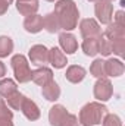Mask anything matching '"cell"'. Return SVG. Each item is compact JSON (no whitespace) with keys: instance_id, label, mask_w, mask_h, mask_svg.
I'll use <instances>...</instances> for the list:
<instances>
[{"instance_id":"obj_1","label":"cell","mask_w":125,"mask_h":126,"mask_svg":"<svg viewBox=\"0 0 125 126\" xmlns=\"http://www.w3.org/2000/svg\"><path fill=\"white\" fill-rule=\"evenodd\" d=\"M55 13L59 19L61 30L72 31L78 25V7L74 0H59L55 6Z\"/></svg>"},{"instance_id":"obj_2","label":"cell","mask_w":125,"mask_h":126,"mask_svg":"<svg viewBox=\"0 0 125 126\" xmlns=\"http://www.w3.org/2000/svg\"><path fill=\"white\" fill-rule=\"evenodd\" d=\"M107 114V107L99 101H93L85 104L80 111V123L83 126H96L100 125L103 117Z\"/></svg>"},{"instance_id":"obj_3","label":"cell","mask_w":125,"mask_h":126,"mask_svg":"<svg viewBox=\"0 0 125 126\" xmlns=\"http://www.w3.org/2000/svg\"><path fill=\"white\" fill-rule=\"evenodd\" d=\"M15 78L19 84H25L28 81H31V69H30V63L27 60V57L24 54H16L12 57L10 60Z\"/></svg>"},{"instance_id":"obj_4","label":"cell","mask_w":125,"mask_h":126,"mask_svg":"<svg viewBox=\"0 0 125 126\" xmlns=\"http://www.w3.org/2000/svg\"><path fill=\"white\" fill-rule=\"evenodd\" d=\"M94 13L102 24H110L113 15V4L109 0H97L94 6Z\"/></svg>"},{"instance_id":"obj_5","label":"cell","mask_w":125,"mask_h":126,"mask_svg":"<svg viewBox=\"0 0 125 126\" xmlns=\"http://www.w3.org/2000/svg\"><path fill=\"white\" fill-rule=\"evenodd\" d=\"M112 95H113V87L109 79L100 78L94 84V97L99 101H107L109 98H112Z\"/></svg>"},{"instance_id":"obj_6","label":"cell","mask_w":125,"mask_h":126,"mask_svg":"<svg viewBox=\"0 0 125 126\" xmlns=\"http://www.w3.org/2000/svg\"><path fill=\"white\" fill-rule=\"evenodd\" d=\"M80 32L84 38H97L102 35L100 25L94 19H83L80 24Z\"/></svg>"},{"instance_id":"obj_7","label":"cell","mask_w":125,"mask_h":126,"mask_svg":"<svg viewBox=\"0 0 125 126\" xmlns=\"http://www.w3.org/2000/svg\"><path fill=\"white\" fill-rule=\"evenodd\" d=\"M30 60L31 63L41 66L49 62V50L43 44H35L30 48Z\"/></svg>"},{"instance_id":"obj_8","label":"cell","mask_w":125,"mask_h":126,"mask_svg":"<svg viewBox=\"0 0 125 126\" xmlns=\"http://www.w3.org/2000/svg\"><path fill=\"white\" fill-rule=\"evenodd\" d=\"M31 79L37 84V85L43 87V85H46L47 82L53 81V72H52V69L44 67V66H43V67H38V69H35V70L31 72Z\"/></svg>"},{"instance_id":"obj_9","label":"cell","mask_w":125,"mask_h":126,"mask_svg":"<svg viewBox=\"0 0 125 126\" xmlns=\"http://www.w3.org/2000/svg\"><path fill=\"white\" fill-rule=\"evenodd\" d=\"M59 44H61V47H62L63 51H66V54H72V53H75L77 48H78V41H77V38H75L72 34H69V32H62V34L59 35Z\"/></svg>"},{"instance_id":"obj_10","label":"cell","mask_w":125,"mask_h":126,"mask_svg":"<svg viewBox=\"0 0 125 126\" xmlns=\"http://www.w3.org/2000/svg\"><path fill=\"white\" fill-rule=\"evenodd\" d=\"M66 116H68V111L62 104H55L49 111V122L52 126H61Z\"/></svg>"},{"instance_id":"obj_11","label":"cell","mask_w":125,"mask_h":126,"mask_svg":"<svg viewBox=\"0 0 125 126\" xmlns=\"http://www.w3.org/2000/svg\"><path fill=\"white\" fill-rule=\"evenodd\" d=\"M21 110H22L24 116H25L28 120H31V122L37 120V119L40 117V114H41L38 106H37L32 100L27 98V97H25V100H24V103H22V106H21Z\"/></svg>"},{"instance_id":"obj_12","label":"cell","mask_w":125,"mask_h":126,"mask_svg":"<svg viewBox=\"0 0 125 126\" xmlns=\"http://www.w3.org/2000/svg\"><path fill=\"white\" fill-rule=\"evenodd\" d=\"M24 28L27 32H31V34H37L43 30V16L34 13L25 18L24 21Z\"/></svg>"},{"instance_id":"obj_13","label":"cell","mask_w":125,"mask_h":126,"mask_svg":"<svg viewBox=\"0 0 125 126\" xmlns=\"http://www.w3.org/2000/svg\"><path fill=\"white\" fill-rule=\"evenodd\" d=\"M125 70L124 63L118 59H109L104 62V72H106V76H121Z\"/></svg>"},{"instance_id":"obj_14","label":"cell","mask_w":125,"mask_h":126,"mask_svg":"<svg viewBox=\"0 0 125 126\" xmlns=\"http://www.w3.org/2000/svg\"><path fill=\"white\" fill-rule=\"evenodd\" d=\"M49 63L55 67V69H62L66 66V56L63 54V51H61L58 47H53L49 50Z\"/></svg>"},{"instance_id":"obj_15","label":"cell","mask_w":125,"mask_h":126,"mask_svg":"<svg viewBox=\"0 0 125 126\" xmlns=\"http://www.w3.org/2000/svg\"><path fill=\"white\" fill-rule=\"evenodd\" d=\"M66 79L72 84H78L81 82L84 78H85V69L83 66H78V64H72L66 69V73H65Z\"/></svg>"},{"instance_id":"obj_16","label":"cell","mask_w":125,"mask_h":126,"mask_svg":"<svg viewBox=\"0 0 125 126\" xmlns=\"http://www.w3.org/2000/svg\"><path fill=\"white\" fill-rule=\"evenodd\" d=\"M103 37H106L110 41H113V40H122V38H125V27L116 24V22L107 24V28H106Z\"/></svg>"},{"instance_id":"obj_17","label":"cell","mask_w":125,"mask_h":126,"mask_svg":"<svg viewBox=\"0 0 125 126\" xmlns=\"http://www.w3.org/2000/svg\"><path fill=\"white\" fill-rule=\"evenodd\" d=\"M41 94H43V97H44L47 101H56V100L61 97V88H59V85H58L55 81H50V82H47L46 85H43Z\"/></svg>"},{"instance_id":"obj_18","label":"cell","mask_w":125,"mask_h":126,"mask_svg":"<svg viewBox=\"0 0 125 126\" xmlns=\"http://www.w3.org/2000/svg\"><path fill=\"white\" fill-rule=\"evenodd\" d=\"M16 9L24 16L34 15L38 10V0H24V1H18L16 3Z\"/></svg>"},{"instance_id":"obj_19","label":"cell","mask_w":125,"mask_h":126,"mask_svg":"<svg viewBox=\"0 0 125 126\" xmlns=\"http://www.w3.org/2000/svg\"><path fill=\"white\" fill-rule=\"evenodd\" d=\"M43 28H46V31L50 32V34H55L61 30V24H59V19H58L55 12L47 13L43 18Z\"/></svg>"},{"instance_id":"obj_20","label":"cell","mask_w":125,"mask_h":126,"mask_svg":"<svg viewBox=\"0 0 125 126\" xmlns=\"http://www.w3.org/2000/svg\"><path fill=\"white\" fill-rule=\"evenodd\" d=\"M16 91H18V85H16L15 81H12L9 78L0 81V95L1 97L7 98V97H10V95L13 94V93H16Z\"/></svg>"},{"instance_id":"obj_21","label":"cell","mask_w":125,"mask_h":126,"mask_svg":"<svg viewBox=\"0 0 125 126\" xmlns=\"http://www.w3.org/2000/svg\"><path fill=\"white\" fill-rule=\"evenodd\" d=\"M81 47H83V51L87 56L94 57L99 53V37L97 38H85Z\"/></svg>"},{"instance_id":"obj_22","label":"cell","mask_w":125,"mask_h":126,"mask_svg":"<svg viewBox=\"0 0 125 126\" xmlns=\"http://www.w3.org/2000/svg\"><path fill=\"white\" fill-rule=\"evenodd\" d=\"M12 51H13V41L9 37L1 35L0 37V57H7Z\"/></svg>"},{"instance_id":"obj_23","label":"cell","mask_w":125,"mask_h":126,"mask_svg":"<svg viewBox=\"0 0 125 126\" xmlns=\"http://www.w3.org/2000/svg\"><path fill=\"white\" fill-rule=\"evenodd\" d=\"M90 73L96 78H106V72H104V60L102 59H96L91 66H90Z\"/></svg>"},{"instance_id":"obj_24","label":"cell","mask_w":125,"mask_h":126,"mask_svg":"<svg viewBox=\"0 0 125 126\" xmlns=\"http://www.w3.org/2000/svg\"><path fill=\"white\" fill-rule=\"evenodd\" d=\"M6 100H7V106H9L10 109H13V110H21V106H22V103H24V100H25V95L16 91V93H13L10 97H7Z\"/></svg>"},{"instance_id":"obj_25","label":"cell","mask_w":125,"mask_h":126,"mask_svg":"<svg viewBox=\"0 0 125 126\" xmlns=\"http://www.w3.org/2000/svg\"><path fill=\"white\" fill-rule=\"evenodd\" d=\"M99 53L102 56H109L112 54V41L107 40L106 37L100 35L99 37Z\"/></svg>"},{"instance_id":"obj_26","label":"cell","mask_w":125,"mask_h":126,"mask_svg":"<svg viewBox=\"0 0 125 126\" xmlns=\"http://www.w3.org/2000/svg\"><path fill=\"white\" fill-rule=\"evenodd\" d=\"M124 51H125V38L113 40L112 41V53H115L116 56H124Z\"/></svg>"},{"instance_id":"obj_27","label":"cell","mask_w":125,"mask_h":126,"mask_svg":"<svg viewBox=\"0 0 125 126\" xmlns=\"http://www.w3.org/2000/svg\"><path fill=\"white\" fill-rule=\"evenodd\" d=\"M103 126H122V122H121V119L116 116V114H106L104 117H103Z\"/></svg>"},{"instance_id":"obj_28","label":"cell","mask_w":125,"mask_h":126,"mask_svg":"<svg viewBox=\"0 0 125 126\" xmlns=\"http://www.w3.org/2000/svg\"><path fill=\"white\" fill-rule=\"evenodd\" d=\"M0 117L13 119V113H12V110H9V107H7V104L3 98H0Z\"/></svg>"},{"instance_id":"obj_29","label":"cell","mask_w":125,"mask_h":126,"mask_svg":"<svg viewBox=\"0 0 125 126\" xmlns=\"http://www.w3.org/2000/svg\"><path fill=\"white\" fill-rule=\"evenodd\" d=\"M61 126H81V123H80V120H78V117L75 114L68 113V116L65 117V120L62 122Z\"/></svg>"},{"instance_id":"obj_30","label":"cell","mask_w":125,"mask_h":126,"mask_svg":"<svg viewBox=\"0 0 125 126\" xmlns=\"http://www.w3.org/2000/svg\"><path fill=\"white\" fill-rule=\"evenodd\" d=\"M113 22H116V24H119V25H124V27H125L124 10H118V12H116V15H115V21H113Z\"/></svg>"},{"instance_id":"obj_31","label":"cell","mask_w":125,"mask_h":126,"mask_svg":"<svg viewBox=\"0 0 125 126\" xmlns=\"http://www.w3.org/2000/svg\"><path fill=\"white\" fill-rule=\"evenodd\" d=\"M0 126H13V122H12V119L0 117Z\"/></svg>"},{"instance_id":"obj_32","label":"cell","mask_w":125,"mask_h":126,"mask_svg":"<svg viewBox=\"0 0 125 126\" xmlns=\"http://www.w3.org/2000/svg\"><path fill=\"white\" fill-rule=\"evenodd\" d=\"M7 9H9V4L0 0V15H4V13L7 12Z\"/></svg>"},{"instance_id":"obj_33","label":"cell","mask_w":125,"mask_h":126,"mask_svg":"<svg viewBox=\"0 0 125 126\" xmlns=\"http://www.w3.org/2000/svg\"><path fill=\"white\" fill-rule=\"evenodd\" d=\"M4 75H6V66L3 62H0V78H3Z\"/></svg>"},{"instance_id":"obj_34","label":"cell","mask_w":125,"mask_h":126,"mask_svg":"<svg viewBox=\"0 0 125 126\" xmlns=\"http://www.w3.org/2000/svg\"><path fill=\"white\" fill-rule=\"evenodd\" d=\"M1 1H4V3H7V4H10V3H12L13 0H1Z\"/></svg>"},{"instance_id":"obj_35","label":"cell","mask_w":125,"mask_h":126,"mask_svg":"<svg viewBox=\"0 0 125 126\" xmlns=\"http://www.w3.org/2000/svg\"><path fill=\"white\" fill-rule=\"evenodd\" d=\"M88 1H97V0H88Z\"/></svg>"},{"instance_id":"obj_36","label":"cell","mask_w":125,"mask_h":126,"mask_svg":"<svg viewBox=\"0 0 125 126\" xmlns=\"http://www.w3.org/2000/svg\"><path fill=\"white\" fill-rule=\"evenodd\" d=\"M47 1H55V0H47Z\"/></svg>"},{"instance_id":"obj_37","label":"cell","mask_w":125,"mask_h":126,"mask_svg":"<svg viewBox=\"0 0 125 126\" xmlns=\"http://www.w3.org/2000/svg\"><path fill=\"white\" fill-rule=\"evenodd\" d=\"M18 1H24V0H18Z\"/></svg>"},{"instance_id":"obj_38","label":"cell","mask_w":125,"mask_h":126,"mask_svg":"<svg viewBox=\"0 0 125 126\" xmlns=\"http://www.w3.org/2000/svg\"><path fill=\"white\" fill-rule=\"evenodd\" d=\"M109 1H112V0H109Z\"/></svg>"}]
</instances>
